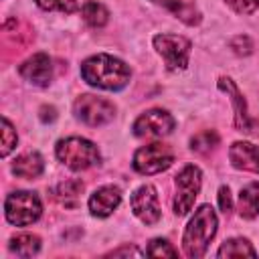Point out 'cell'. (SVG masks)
<instances>
[{"instance_id": "1", "label": "cell", "mask_w": 259, "mask_h": 259, "mask_svg": "<svg viewBox=\"0 0 259 259\" xmlns=\"http://www.w3.org/2000/svg\"><path fill=\"white\" fill-rule=\"evenodd\" d=\"M81 75L83 79L101 89L117 91L123 89L130 83V69L123 61L111 57V55H95L83 61L81 65Z\"/></svg>"}, {"instance_id": "2", "label": "cell", "mask_w": 259, "mask_h": 259, "mask_svg": "<svg viewBox=\"0 0 259 259\" xmlns=\"http://www.w3.org/2000/svg\"><path fill=\"white\" fill-rule=\"evenodd\" d=\"M214 233H217V214L208 204H202L194 212V217L190 219L184 231V237H182L184 253L188 257H202Z\"/></svg>"}, {"instance_id": "3", "label": "cell", "mask_w": 259, "mask_h": 259, "mask_svg": "<svg viewBox=\"0 0 259 259\" xmlns=\"http://www.w3.org/2000/svg\"><path fill=\"white\" fill-rule=\"evenodd\" d=\"M57 158L71 170H87L99 162V150L85 138H67L57 144Z\"/></svg>"}, {"instance_id": "4", "label": "cell", "mask_w": 259, "mask_h": 259, "mask_svg": "<svg viewBox=\"0 0 259 259\" xmlns=\"http://www.w3.org/2000/svg\"><path fill=\"white\" fill-rule=\"evenodd\" d=\"M6 219L8 223L16 225V227H26L30 223H34L40 212H42V206H40V200L34 192H12L8 198H6Z\"/></svg>"}, {"instance_id": "5", "label": "cell", "mask_w": 259, "mask_h": 259, "mask_svg": "<svg viewBox=\"0 0 259 259\" xmlns=\"http://www.w3.org/2000/svg\"><path fill=\"white\" fill-rule=\"evenodd\" d=\"M200 180H202V174L192 164L184 166L176 174V196H174L176 214H186L192 208L194 198L198 196V190H200Z\"/></svg>"}, {"instance_id": "6", "label": "cell", "mask_w": 259, "mask_h": 259, "mask_svg": "<svg viewBox=\"0 0 259 259\" xmlns=\"http://www.w3.org/2000/svg\"><path fill=\"white\" fill-rule=\"evenodd\" d=\"M154 47L164 57L166 67L170 71H178L188 65V57L192 49L188 38L178 36V34H158L154 36Z\"/></svg>"}, {"instance_id": "7", "label": "cell", "mask_w": 259, "mask_h": 259, "mask_svg": "<svg viewBox=\"0 0 259 259\" xmlns=\"http://www.w3.org/2000/svg\"><path fill=\"white\" fill-rule=\"evenodd\" d=\"M172 162H174V154H172L170 146H166L162 142L148 144V146L140 148L134 154V168L140 174H156V172H162Z\"/></svg>"}, {"instance_id": "8", "label": "cell", "mask_w": 259, "mask_h": 259, "mask_svg": "<svg viewBox=\"0 0 259 259\" xmlns=\"http://www.w3.org/2000/svg\"><path fill=\"white\" fill-rule=\"evenodd\" d=\"M75 115L87 125H103L113 119L115 107L111 101L97 95H81L75 101Z\"/></svg>"}, {"instance_id": "9", "label": "cell", "mask_w": 259, "mask_h": 259, "mask_svg": "<svg viewBox=\"0 0 259 259\" xmlns=\"http://www.w3.org/2000/svg\"><path fill=\"white\" fill-rule=\"evenodd\" d=\"M174 130V117L164 111V109H150L146 113H142L136 123H134V134L140 138H148V136H168Z\"/></svg>"}, {"instance_id": "10", "label": "cell", "mask_w": 259, "mask_h": 259, "mask_svg": "<svg viewBox=\"0 0 259 259\" xmlns=\"http://www.w3.org/2000/svg\"><path fill=\"white\" fill-rule=\"evenodd\" d=\"M132 210L146 225H154L160 221V202H158V194H156L154 186L144 184L134 192Z\"/></svg>"}, {"instance_id": "11", "label": "cell", "mask_w": 259, "mask_h": 259, "mask_svg": "<svg viewBox=\"0 0 259 259\" xmlns=\"http://www.w3.org/2000/svg\"><path fill=\"white\" fill-rule=\"evenodd\" d=\"M18 73H20L22 79H26V81L32 83V85H38V87L49 85L51 79H53V65H51L49 55L36 53V55H32V57H28V59L18 67Z\"/></svg>"}, {"instance_id": "12", "label": "cell", "mask_w": 259, "mask_h": 259, "mask_svg": "<svg viewBox=\"0 0 259 259\" xmlns=\"http://www.w3.org/2000/svg\"><path fill=\"white\" fill-rule=\"evenodd\" d=\"M121 200V192L117 186H101L89 198V210L93 217H109Z\"/></svg>"}, {"instance_id": "13", "label": "cell", "mask_w": 259, "mask_h": 259, "mask_svg": "<svg viewBox=\"0 0 259 259\" xmlns=\"http://www.w3.org/2000/svg\"><path fill=\"white\" fill-rule=\"evenodd\" d=\"M229 158L235 168L259 174V146H253L249 142H235L229 150Z\"/></svg>"}, {"instance_id": "14", "label": "cell", "mask_w": 259, "mask_h": 259, "mask_svg": "<svg viewBox=\"0 0 259 259\" xmlns=\"http://www.w3.org/2000/svg\"><path fill=\"white\" fill-rule=\"evenodd\" d=\"M219 87L229 95L233 107H235V127L239 132H247V125H249V115H247V105H245V99L239 91V87L233 83V79L229 77H221L219 79Z\"/></svg>"}, {"instance_id": "15", "label": "cell", "mask_w": 259, "mask_h": 259, "mask_svg": "<svg viewBox=\"0 0 259 259\" xmlns=\"http://www.w3.org/2000/svg\"><path fill=\"white\" fill-rule=\"evenodd\" d=\"M160 6H164L166 10H170L176 18H180L184 24H198L200 22V12L194 4V0H152Z\"/></svg>"}, {"instance_id": "16", "label": "cell", "mask_w": 259, "mask_h": 259, "mask_svg": "<svg viewBox=\"0 0 259 259\" xmlns=\"http://www.w3.org/2000/svg\"><path fill=\"white\" fill-rule=\"evenodd\" d=\"M42 170H45V160L38 152L22 154L12 164V172L20 178H36L42 174Z\"/></svg>"}, {"instance_id": "17", "label": "cell", "mask_w": 259, "mask_h": 259, "mask_svg": "<svg viewBox=\"0 0 259 259\" xmlns=\"http://www.w3.org/2000/svg\"><path fill=\"white\" fill-rule=\"evenodd\" d=\"M81 192H83V182L77 180V178H71V180H65V182H59L53 190V196L59 204L75 208L81 200Z\"/></svg>"}, {"instance_id": "18", "label": "cell", "mask_w": 259, "mask_h": 259, "mask_svg": "<svg viewBox=\"0 0 259 259\" xmlns=\"http://www.w3.org/2000/svg\"><path fill=\"white\" fill-rule=\"evenodd\" d=\"M239 212L245 219L259 217V182H251L241 188L239 194Z\"/></svg>"}, {"instance_id": "19", "label": "cell", "mask_w": 259, "mask_h": 259, "mask_svg": "<svg viewBox=\"0 0 259 259\" xmlns=\"http://www.w3.org/2000/svg\"><path fill=\"white\" fill-rule=\"evenodd\" d=\"M10 249L18 255V257H32L38 253L40 249V239L36 235H30V233H22V235H16L12 241H10Z\"/></svg>"}, {"instance_id": "20", "label": "cell", "mask_w": 259, "mask_h": 259, "mask_svg": "<svg viewBox=\"0 0 259 259\" xmlns=\"http://www.w3.org/2000/svg\"><path fill=\"white\" fill-rule=\"evenodd\" d=\"M83 20H85L89 26L99 28V26L107 24L109 12H107V8H105L101 2H97V0H87V2L83 4Z\"/></svg>"}, {"instance_id": "21", "label": "cell", "mask_w": 259, "mask_h": 259, "mask_svg": "<svg viewBox=\"0 0 259 259\" xmlns=\"http://www.w3.org/2000/svg\"><path fill=\"white\" fill-rule=\"evenodd\" d=\"M217 255H219V257H243V255H247V257H255L257 251L251 247V243H249L247 239L237 237V239H229V241H225V243L221 245V249H219Z\"/></svg>"}, {"instance_id": "22", "label": "cell", "mask_w": 259, "mask_h": 259, "mask_svg": "<svg viewBox=\"0 0 259 259\" xmlns=\"http://www.w3.org/2000/svg\"><path fill=\"white\" fill-rule=\"evenodd\" d=\"M214 146H219V136L212 130H204V132L192 136V140H190V148L194 152H200V154L210 152Z\"/></svg>"}, {"instance_id": "23", "label": "cell", "mask_w": 259, "mask_h": 259, "mask_svg": "<svg viewBox=\"0 0 259 259\" xmlns=\"http://www.w3.org/2000/svg\"><path fill=\"white\" fill-rule=\"evenodd\" d=\"M146 255H150V257H176L178 251L166 239H154V241H150Z\"/></svg>"}, {"instance_id": "24", "label": "cell", "mask_w": 259, "mask_h": 259, "mask_svg": "<svg viewBox=\"0 0 259 259\" xmlns=\"http://www.w3.org/2000/svg\"><path fill=\"white\" fill-rule=\"evenodd\" d=\"M16 146V130L12 123L4 117L2 119V156H8Z\"/></svg>"}, {"instance_id": "25", "label": "cell", "mask_w": 259, "mask_h": 259, "mask_svg": "<svg viewBox=\"0 0 259 259\" xmlns=\"http://www.w3.org/2000/svg\"><path fill=\"white\" fill-rule=\"evenodd\" d=\"M42 10H59V12H75L77 0H34Z\"/></svg>"}, {"instance_id": "26", "label": "cell", "mask_w": 259, "mask_h": 259, "mask_svg": "<svg viewBox=\"0 0 259 259\" xmlns=\"http://www.w3.org/2000/svg\"><path fill=\"white\" fill-rule=\"evenodd\" d=\"M227 4L239 14H249L259 8V0H227Z\"/></svg>"}, {"instance_id": "27", "label": "cell", "mask_w": 259, "mask_h": 259, "mask_svg": "<svg viewBox=\"0 0 259 259\" xmlns=\"http://www.w3.org/2000/svg\"><path fill=\"white\" fill-rule=\"evenodd\" d=\"M231 47H233L239 55H249V53H251V40H249L247 36H237V38H233Z\"/></svg>"}, {"instance_id": "28", "label": "cell", "mask_w": 259, "mask_h": 259, "mask_svg": "<svg viewBox=\"0 0 259 259\" xmlns=\"http://www.w3.org/2000/svg\"><path fill=\"white\" fill-rule=\"evenodd\" d=\"M219 204H221V210L223 212H229L233 202H231V190L227 186H221L219 188Z\"/></svg>"}, {"instance_id": "29", "label": "cell", "mask_w": 259, "mask_h": 259, "mask_svg": "<svg viewBox=\"0 0 259 259\" xmlns=\"http://www.w3.org/2000/svg\"><path fill=\"white\" fill-rule=\"evenodd\" d=\"M55 117H57V111H55V107L53 105H42L40 107V119L47 123V121H55Z\"/></svg>"}, {"instance_id": "30", "label": "cell", "mask_w": 259, "mask_h": 259, "mask_svg": "<svg viewBox=\"0 0 259 259\" xmlns=\"http://www.w3.org/2000/svg\"><path fill=\"white\" fill-rule=\"evenodd\" d=\"M107 255H111V257H117V255H140V251L136 247H123V249H115V251H111Z\"/></svg>"}, {"instance_id": "31", "label": "cell", "mask_w": 259, "mask_h": 259, "mask_svg": "<svg viewBox=\"0 0 259 259\" xmlns=\"http://www.w3.org/2000/svg\"><path fill=\"white\" fill-rule=\"evenodd\" d=\"M247 132H249V134H253V136H259V121H249Z\"/></svg>"}]
</instances>
